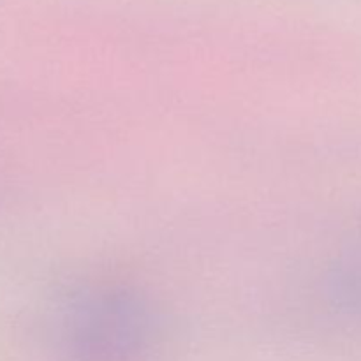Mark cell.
<instances>
[{
	"label": "cell",
	"mask_w": 361,
	"mask_h": 361,
	"mask_svg": "<svg viewBox=\"0 0 361 361\" xmlns=\"http://www.w3.org/2000/svg\"><path fill=\"white\" fill-rule=\"evenodd\" d=\"M150 337V312L126 289L81 293L63 317V341L73 361H136Z\"/></svg>",
	"instance_id": "1"
}]
</instances>
